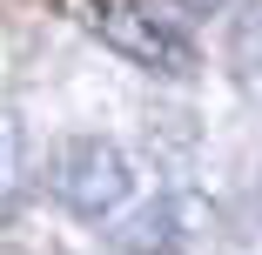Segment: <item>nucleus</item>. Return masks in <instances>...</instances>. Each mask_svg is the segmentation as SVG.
I'll list each match as a JSON object with an SVG mask.
<instances>
[{"instance_id": "nucleus-1", "label": "nucleus", "mask_w": 262, "mask_h": 255, "mask_svg": "<svg viewBox=\"0 0 262 255\" xmlns=\"http://www.w3.org/2000/svg\"><path fill=\"white\" fill-rule=\"evenodd\" d=\"M54 195L68 201L74 215H88V222H101V215H115L121 201H128V188H135V175H128V155L115 141H101V134H74V141H61V155H54Z\"/></svg>"}, {"instance_id": "nucleus-2", "label": "nucleus", "mask_w": 262, "mask_h": 255, "mask_svg": "<svg viewBox=\"0 0 262 255\" xmlns=\"http://www.w3.org/2000/svg\"><path fill=\"white\" fill-rule=\"evenodd\" d=\"M88 27L115 47V54H128L135 67H148V74H168V81H182L188 67H195V54H188V40L175 34V27H162L141 0H88Z\"/></svg>"}, {"instance_id": "nucleus-4", "label": "nucleus", "mask_w": 262, "mask_h": 255, "mask_svg": "<svg viewBox=\"0 0 262 255\" xmlns=\"http://www.w3.org/2000/svg\"><path fill=\"white\" fill-rule=\"evenodd\" d=\"M235 54H242V67H262V0H249V14L235 27Z\"/></svg>"}, {"instance_id": "nucleus-3", "label": "nucleus", "mask_w": 262, "mask_h": 255, "mask_svg": "<svg viewBox=\"0 0 262 255\" xmlns=\"http://www.w3.org/2000/svg\"><path fill=\"white\" fill-rule=\"evenodd\" d=\"M121 255H182L188 248V201L162 195V201H148V208H135L121 228H115Z\"/></svg>"}, {"instance_id": "nucleus-5", "label": "nucleus", "mask_w": 262, "mask_h": 255, "mask_svg": "<svg viewBox=\"0 0 262 255\" xmlns=\"http://www.w3.org/2000/svg\"><path fill=\"white\" fill-rule=\"evenodd\" d=\"M182 7H188V14H215L222 0H182Z\"/></svg>"}]
</instances>
